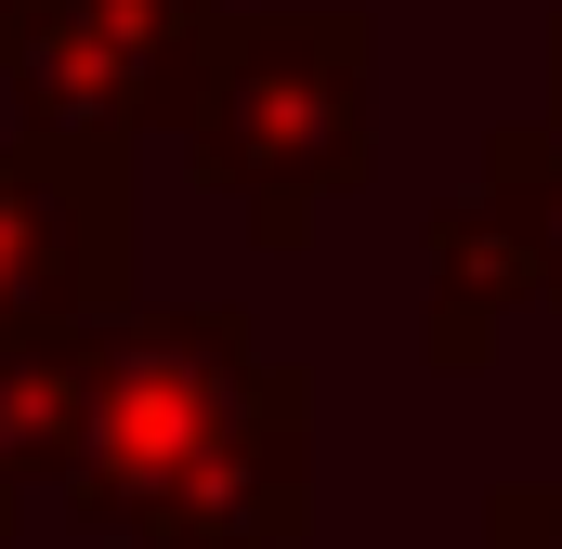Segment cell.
I'll return each instance as SVG.
<instances>
[{
    "mask_svg": "<svg viewBox=\"0 0 562 549\" xmlns=\"http://www.w3.org/2000/svg\"><path fill=\"white\" fill-rule=\"evenodd\" d=\"M53 511L144 549H288L314 524V393L236 301H119L79 327Z\"/></svg>",
    "mask_w": 562,
    "mask_h": 549,
    "instance_id": "6da1fadb",
    "label": "cell"
},
{
    "mask_svg": "<svg viewBox=\"0 0 562 549\" xmlns=\"http://www.w3.org/2000/svg\"><path fill=\"white\" fill-rule=\"evenodd\" d=\"M380 157V26L340 0L301 13H223L196 105H183V170L262 236L301 249L327 197H353Z\"/></svg>",
    "mask_w": 562,
    "mask_h": 549,
    "instance_id": "7a4b0ae2",
    "label": "cell"
},
{
    "mask_svg": "<svg viewBox=\"0 0 562 549\" xmlns=\"http://www.w3.org/2000/svg\"><path fill=\"white\" fill-rule=\"evenodd\" d=\"M223 40V0H0V79L53 144H119L183 132L196 66Z\"/></svg>",
    "mask_w": 562,
    "mask_h": 549,
    "instance_id": "3957f363",
    "label": "cell"
},
{
    "mask_svg": "<svg viewBox=\"0 0 562 549\" xmlns=\"http://www.w3.org/2000/svg\"><path fill=\"white\" fill-rule=\"evenodd\" d=\"M132 301V157L119 144H0V340H66Z\"/></svg>",
    "mask_w": 562,
    "mask_h": 549,
    "instance_id": "277c9868",
    "label": "cell"
},
{
    "mask_svg": "<svg viewBox=\"0 0 562 549\" xmlns=\"http://www.w3.org/2000/svg\"><path fill=\"white\" fill-rule=\"evenodd\" d=\"M524 314H537V288H524V262H510L497 210L458 183V197L431 210V274H419V340H431V367H484Z\"/></svg>",
    "mask_w": 562,
    "mask_h": 549,
    "instance_id": "5b68a950",
    "label": "cell"
},
{
    "mask_svg": "<svg viewBox=\"0 0 562 549\" xmlns=\"http://www.w3.org/2000/svg\"><path fill=\"white\" fill-rule=\"evenodd\" d=\"M471 197L497 210L510 262H524V288H537V314H562V119H497Z\"/></svg>",
    "mask_w": 562,
    "mask_h": 549,
    "instance_id": "8992f818",
    "label": "cell"
},
{
    "mask_svg": "<svg viewBox=\"0 0 562 549\" xmlns=\"http://www.w3.org/2000/svg\"><path fill=\"white\" fill-rule=\"evenodd\" d=\"M66 406H79V327L66 340H0V537L53 497Z\"/></svg>",
    "mask_w": 562,
    "mask_h": 549,
    "instance_id": "52a82bcc",
    "label": "cell"
},
{
    "mask_svg": "<svg viewBox=\"0 0 562 549\" xmlns=\"http://www.w3.org/2000/svg\"><path fill=\"white\" fill-rule=\"evenodd\" d=\"M484 549H562V484H497L484 497Z\"/></svg>",
    "mask_w": 562,
    "mask_h": 549,
    "instance_id": "ba28073f",
    "label": "cell"
},
{
    "mask_svg": "<svg viewBox=\"0 0 562 549\" xmlns=\"http://www.w3.org/2000/svg\"><path fill=\"white\" fill-rule=\"evenodd\" d=\"M537 119H562V13H550V105H537Z\"/></svg>",
    "mask_w": 562,
    "mask_h": 549,
    "instance_id": "9c48e42d",
    "label": "cell"
}]
</instances>
